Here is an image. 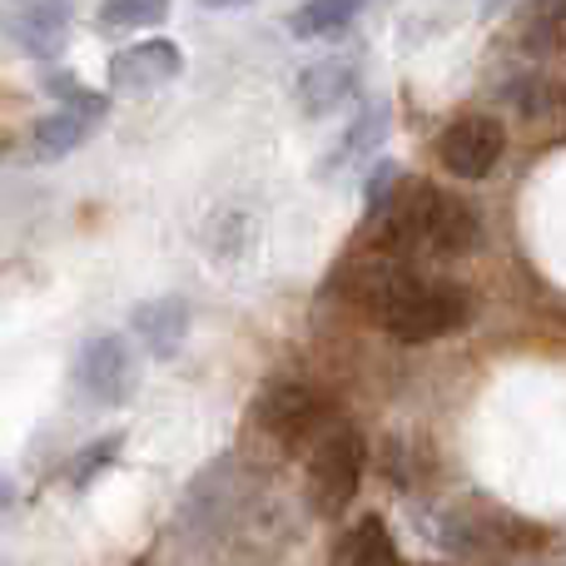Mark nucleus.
<instances>
[{
    "label": "nucleus",
    "instance_id": "obj_1",
    "mask_svg": "<svg viewBox=\"0 0 566 566\" xmlns=\"http://www.w3.org/2000/svg\"><path fill=\"white\" fill-rule=\"evenodd\" d=\"M353 298L398 343H432L468 328L472 293L462 283L428 279L398 254H368L353 264Z\"/></svg>",
    "mask_w": 566,
    "mask_h": 566
},
{
    "label": "nucleus",
    "instance_id": "obj_2",
    "mask_svg": "<svg viewBox=\"0 0 566 566\" xmlns=\"http://www.w3.org/2000/svg\"><path fill=\"white\" fill-rule=\"evenodd\" d=\"M482 239L478 214L458 195L428 185V179H402L373 205V244L398 259H462Z\"/></svg>",
    "mask_w": 566,
    "mask_h": 566
},
{
    "label": "nucleus",
    "instance_id": "obj_3",
    "mask_svg": "<svg viewBox=\"0 0 566 566\" xmlns=\"http://www.w3.org/2000/svg\"><path fill=\"white\" fill-rule=\"evenodd\" d=\"M363 468H368V442L353 422H328L323 438L313 442L308 478H303V497L318 517H343L348 502L363 488Z\"/></svg>",
    "mask_w": 566,
    "mask_h": 566
},
{
    "label": "nucleus",
    "instance_id": "obj_4",
    "mask_svg": "<svg viewBox=\"0 0 566 566\" xmlns=\"http://www.w3.org/2000/svg\"><path fill=\"white\" fill-rule=\"evenodd\" d=\"M75 382L90 402H99V408H125V402L139 392L135 343L119 338V333H99V338H90L85 348H80Z\"/></svg>",
    "mask_w": 566,
    "mask_h": 566
},
{
    "label": "nucleus",
    "instance_id": "obj_5",
    "mask_svg": "<svg viewBox=\"0 0 566 566\" xmlns=\"http://www.w3.org/2000/svg\"><path fill=\"white\" fill-rule=\"evenodd\" d=\"M502 155H507V129L492 115H462L438 135L442 169H448L452 179H462V185L488 179L492 169L502 165Z\"/></svg>",
    "mask_w": 566,
    "mask_h": 566
},
{
    "label": "nucleus",
    "instance_id": "obj_6",
    "mask_svg": "<svg viewBox=\"0 0 566 566\" xmlns=\"http://www.w3.org/2000/svg\"><path fill=\"white\" fill-rule=\"evenodd\" d=\"M318 418H323V398L313 388H303L298 378L264 382V392L254 398L259 432L279 438L283 448H298L303 438H313V432H318Z\"/></svg>",
    "mask_w": 566,
    "mask_h": 566
},
{
    "label": "nucleus",
    "instance_id": "obj_7",
    "mask_svg": "<svg viewBox=\"0 0 566 566\" xmlns=\"http://www.w3.org/2000/svg\"><path fill=\"white\" fill-rule=\"evenodd\" d=\"M105 115H109L105 99L90 95V90H75V95L65 99V109H55V115H45L35 125V135H30V159H35V165H60V159H70L105 125Z\"/></svg>",
    "mask_w": 566,
    "mask_h": 566
},
{
    "label": "nucleus",
    "instance_id": "obj_8",
    "mask_svg": "<svg viewBox=\"0 0 566 566\" xmlns=\"http://www.w3.org/2000/svg\"><path fill=\"white\" fill-rule=\"evenodd\" d=\"M185 75V50L175 40L155 35V40H135L125 45L115 60H109V90L115 95H155V90L175 85Z\"/></svg>",
    "mask_w": 566,
    "mask_h": 566
},
{
    "label": "nucleus",
    "instance_id": "obj_9",
    "mask_svg": "<svg viewBox=\"0 0 566 566\" xmlns=\"http://www.w3.org/2000/svg\"><path fill=\"white\" fill-rule=\"evenodd\" d=\"M10 40L30 60H55L70 40V0H25L10 15Z\"/></svg>",
    "mask_w": 566,
    "mask_h": 566
},
{
    "label": "nucleus",
    "instance_id": "obj_10",
    "mask_svg": "<svg viewBox=\"0 0 566 566\" xmlns=\"http://www.w3.org/2000/svg\"><path fill=\"white\" fill-rule=\"evenodd\" d=\"M189 323H195V313H189L185 298H149L135 308L129 328H135V338L145 343L155 358H175L189 338Z\"/></svg>",
    "mask_w": 566,
    "mask_h": 566
},
{
    "label": "nucleus",
    "instance_id": "obj_11",
    "mask_svg": "<svg viewBox=\"0 0 566 566\" xmlns=\"http://www.w3.org/2000/svg\"><path fill=\"white\" fill-rule=\"evenodd\" d=\"M358 95V65L348 55H328L298 75V105L303 115H328Z\"/></svg>",
    "mask_w": 566,
    "mask_h": 566
},
{
    "label": "nucleus",
    "instance_id": "obj_12",
    "mask_svg": "<svg viewBox=\"0 0 566 566\" xmlns=\"http://www.w3.org/2000/svg\"><path fill=\"white\" fill-rule=\"evenodd\" d=\"M328 566H402V562H398V542L388 537V527L378 517H363L358 527H348L338 537Z\"/></svg>",
    "mask_w": 566,
    "mask_h": 566
},
{
    "label": "nucleus",
    "instance_id": "obj_13",
    "mask_svg": "<svg viewBox=\"0 0 566 566\" xmlns=\"http://www.w3.org/2000/svg\"><path fill=\"white\" fill-rule=\"evenodd\" d=\"M363 6L368 0H303L289 15V30L298 40H333L363 15Z\"/></svg>",
    "mask_w": 566,
    "mask_h": 566
},
{
    "label": "nucleus",
    "instance_id": "obj_14",
    "mask_svg": "<svg viewBox=\"0 0 566 566\" xmlns=\"http://www.w3.org/2000/svg\"><path fill=\"white\" fill-rule=\"evenodd\" d=\"M169 6L175 0H99L95 20L99 30H149V25H165Z\"/></svg>",
    "mask_w": 566,
    "mask_h": 566
},
{
    "label": "nucleus",
    "instance_id": "obj_15",
    "mask_svg": "<svg viewBox=\"0 0 566 566\" xmlns=\"http://www.w3.org/2000/svg\"><path fill=\"white\" fill-rule=\"evenodd\" d=\"M382 135H388V105H382V99H373V105L363 109L358 119H353V129H348V135L338 139V149H333L328 169H333V165H353V159H363L373 145H378Z\"/></svg>",
    "mask_w": 566,
    "mask_h": 566
},
{
    "label": "nucleus",
    "instance_id": "obj_16",
    "mask_svg": "<svg viewBox=\"0 0 566 566\" xmlns=\"http://www.w3.org/2000/svg\"><path fill=\"white\" fill-rule=\"evenodd\" d=\"M119 448H125L119 438H105V442H95V448L75 452V468H70V482H75V488H85V482L95 478V472H105V468H109V458H119Z\"/></svg>",
    "mask_w": 566,
    "mask_h": 566
},
{
    "label": "nucleus",
    "instance_id": "obj_17",
    "mask_svg": "<svg viewBox=\"0 0 566 566\" xmlns=\"http://www.w3.org/2000/svg\"><path fill=\"white\" fill-rule=\"evenodd\" d=\"M537 25H547V30L566 25V0H537Z\"/></svg>",
    "mask_w": 566,
    "mask_h": 566
},
{
    "label": "nucleus",
    "instance_id": "obj_18",
    "mask_svg": "<svg viewBox=\"0 0 566 566\" xmlns=\"http://www.w3.org/2000/svg\"><path fill=\"white\" fill-rule=\"evenodd\" d=\"M199 6H214V10H229V6H249V0H199Z\"/></svg>",
    "mask_w": 566,
    "mask_h": 566
},
{
    "label": "nucleus",
    "instance_id": "obj_19",
    "mask_svg": "<svg viewBox=\"0 0 566 566\" xmlns=\"http://www.w3.org/2000/svg\"><path fill=\"white\" fill-rule=\"evenodd\" d=\"M497 6H507V0H488V10H497Z\"/></svg>",
    "mask_w": 566,
    "mask_h": 566
}]
</instances>
